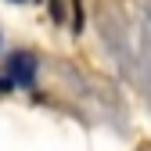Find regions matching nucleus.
Instances as JSON below:
<instances>
[{
    "label": "nucleus",
    "mask_w": 151,
    "mask_h": 151,
    "mask_svg": "<svg viewBox=\"0 0 151 151\" xmlns=\"http://www.w3.org/2000/svg\"><path fill=\"white\" fill-rule=\"evenodd\" d=\"M36 72H40V65H36V58L29 50H18L7 58V76H11V83L18 86H32L36 83Z\"/></svg>",
    "instance_id": "nucleus-1"
},
{
    "label": "nucleus",
    "mask_w": 151,
    "mask_h": 151,
    "mask_svg": "<svg viewBox=\"0 0 151 151\" xmlns=\"http://www.w3.org/2000/svg\"><path fill=\"white\" fill-rule=\"evenodd\" d=\"M0 47H4V29H0Z\"/></svg>",
    "instance_id": "nucleus-2"
},
{
    "label": "nucleus",
    "mask_w": 151,
    "mask_h": 151,
    "mask_svg": "<svg viewBox=\"0 0 151 151\" xmlns=\"http://www.w3.org/2000/svg\"><path fill=\"white\" fill-rule=\"evenodd\" d=\"M11 4H22V0H11Z\"/></svg>",
    "instance_id": "nucleus-3"
}]
</instances>
